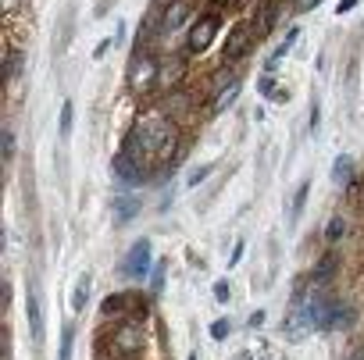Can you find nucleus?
<instances>
[{
    "instance_id": "obj_4",
    "label": "nucleus",
    "mask_w": 364,
    "mask_h": 360,
    "mask_svg": "<svg viewBox=\"0 0 364 360\" xmlns=\"http://www.w3.org/2000/svg\"><path fill=\"white\" fill-rule=\"evenodd\" d=\"M122 271H125L129 278H146V271H150V239H139V243L125 253Z\"/></svg>"
},
{
    "instance_id": "obj_12",
    "label": "nucleus",
    "mask_w": 364,
    "mask_h": 360,
    "mask_svg": "<svg viewBox=\"0 0 364 360\" xmlns=\"http://www.w3.org/2000/svg\"><path fill=\"white\" fill-rule=\"evenodd\" d=\"M18 68H22V54L11 47V50H8V58H4V72H8V79H15V75H18Z\"/></svg>"
},
{
    "instance_id": "obj_24",
    "label": "nucleus",
    "mask_w": 364,
    "mask_h": 360,
    "mask_svg": "<svg viewBox=\"0 0 364 360\" xmlns=\"http://www.w3.org/2000/svg\"><path fill=\"white\" fill-rule=\"evenodd\" d=\"M321 0H296V11H311V8H318Z\"/></svg>"
},
{
    "instance_id": "obj_10",
    "label": "nucleus",
    "mask_w": 364,
    "mask_h": 360,
    "mask_svg": "<svg viewBox=\"0 0 364 360\" xmlns=\"http://www.w3.org/2000/svg\"><path fill=\"white\" fill-rule=\"evenodd\" d=\"M136 214H139V204H136L132 197H122V200L114 204V222H118V225H129Z\"/></svg>"
},
{
    "instance_id": "obj_21",
    "label": "nucleus",
    "mask_w": 364,
    "mask_h": 360,
    "mask_svg": "<svg viewBox=\"0 0 364 360\" xmlns=\"http://www.w3.org/2000/svg\"><path fill=\"white\" fill-rule=\"evenodd\" d=\"M304 200H307V182H304V186L296 190V197H293V214H296V211L304 207Z\"/></svg>"
},
{
    "instance_id": "obj_7",
    "label": "nucleus",
    "mask_w": 364,
    "mask_h": 360,
    "mask_svg": "<svg viewBox=\"0 0 364 360\" xmlns=\"http://www.w3.org/2000/svg\"><path fill=\"white\" fill-rule=\"evenodd\" d=\"M190 0H175V4H168L164 8V15H161V33H175L182 22H186L190 18Z\"/></svg>"
},
{
    "instance_id": "obj_23",
    "label": "nucleus",
    "mask_w": 364,
    "mask_h": 360,
    "mask_svg": "<svg viewBox=\"0 0 364 360\" xmlns=\"http://www.w3.org/2000/svg\"><path fill=\"white\" fill-rule=\"evenodd\" d=\"M22 11V0H4V15H18Z\"/></svg>"
},
{
    "instance_id": "obj_5",
    "label": "nucleus",
    "mask_w": 364,
    "mask_h": 360,
    "mask_svg": "<svg viewBox=\"0 0 364 360\" xmlns=\"http://www.w3.org/2000/svg\"><path fill=\"white\" fill-rule=\"evenodd\" d=\"M254 26L250 22H240L232 33H229V40H225V61H240L247 50H250V43H254Z\"/></svg>"
},
{
    "instance_id": "obj_14",
    "label": "nucleus",
    "mask_w": 364,
    "mask_h": 360,
    "mask_svg": "<svg viewBox=\"0 0 364 360\" xmlns=\"http://www.w3.org/2000/svg\"><path fill=\"white\" fill-rule=\"evenodd\" d=\"M343 178H350V157H339V160L332 164V182L343 186Z\"/></svg>"
},
{
    "instance_id": "obj_27",
    "label": "nucleus",
    "mask_w": 364,
    "mask_h": 360,
    "mask_svg": "<svg viewBox=\"0 0 364 360\" xmlns=\"http://www.w3.org/2000/svg\"><path fill=\"white\" fill-rule=\"evenodd\" d=\"M261 324H264V310H257V314L250 317V328H261Z\"/></svg>"
},
{
    "instance_id": "obj_8",
    "label": "nucleus",
    "mask_w": 364,
    "mask_h": 360,
    "mask_svg": "<svg viewBox=\"0 0 364 360\" xmlns=\"http://www.w3.org/2000/svg\"><path fill=\"white\" fill-rule=\"evenodd\" d=\"M26 314H29V332H33V339L40 342V339H43V307H40V293H36V285H29Z\"/></svg>"
},
{
    "instance_id": "obj_6",
    "label": "nucleus",
    "mask_w": 364,
    "mask_h": 360,
    "mask_svg": "<svg viewBox=\"0 0 364 360\" xmlns=\"http://www.w3.org/2000/svg\"><path fill=\"white\" fill-rule=\"evenodd\" d=\"M114 175H118V182H125V186H139L143 178H146V171H143L129 153H122V150H118V157H114Z\"/></svg>"
},
{
    "instance_id": "obj_26",
    "label": "nucleus",
    "mask_w": 364,
    "mask_h": 360,
    "mask_svg": "<svg viewBox=\"0 0 364 360\" xmlns=\"http://www.w3.org/2000/svg\"><path fill=\"white\" fill-rule=\"evenodd\" d=\"M272 89H275V82H272V75H264L261 79V93H272Z\"/></svg>"
},
{
    "instance_id": "obj_25",
    "label": "nucleus",
    "mask_w": 364,
    "mask_h": 360,
    "mask_svg": "<svg viewBox=\"0 0 364 360\" xmlns=\"http://www.w3.org/2000/svg\"><path fill=\"white\" fill-rule=\"evenodd\" d=\"M350 8H357V0H339V8H336V11H339V15H346Z\"/></svg>"
},
{
    "instance_id": "obj_17",
    "label": "nucleus",
    "mask_w": 364,
    "mask_h": 360,
    "mask_svg": "<svg viewBox=\"0 0 364 360\" xmlns=\"http://www.w3.org/2000/svg\"><path fill=\"white\" fill-rule=\"evenodd\" d=\"M0 146H4V157L15 153V132H11V129H4V136H0Z\"/></svg>"
},
{
    "instance_id": "obj_20",
    "label": "nucleus",
    "mask_w": 364,
    "mask_h": 360,
    "mask_svg": "<svg viewBox=\"0 0 364 360\" xmlns=\"http://www.w3.org/2000/svg\"><path fill=\"white\" fill-rule=\"evenodd\" d=\"M211 335H215V339H225V335H229V321H225V317L215 321V324H211Z\"/></svg>"
},
{
    "instance_id": "obj_22",
    "label": "nucleus",
    "mask_w": 364,
    "mask_h": 360,
    "mask_svg": "<svg viewBox=\"0 0 364 360\" xmlns=\"http://www.w3.org/2000/svg\"><path fill=\"white\" fill-rule=\"evenodd\" d=\"M215 296L225 303V300H229V282H215Z\"/></svg>"
},
{
    "instance_id": "obj_13",
    "label": "nucleus",
    "mask_w": 364,
    "mask_h": 360,
    "mask_svg": "<svg viewBox=\"0 0 364 360\" xmlns=\"http://www.w3.org/2000/svg\"><path fill=\"white\" fill-rule=\"evenodd\" d=\"M72 118H75V104H72V100H65V104H61V136H68V132H72Z\"/></svg>"
},
{
    "instance_id": "obj_18",
    "label": "nucleus",
    "mask_w": 364,
    "mask_h": 360,
    "mask_svg": "<svg viewBox=\"0 0 364 360\" xmlns=\"http://www.w3.org/2000/svg\"><path fill=\"white\" fill-rule=\"evenodd\" d=\"M343 229H346V222H343V218H332V222H328V239L336 243V239L343 236Z\"/></svg>"
},
{
    "instance_id": "obj_1",
    "label": "nucleus",
    "mask_w": 364,
    "mask_h": 360,
    "mask_svg": "<svg viewBox=\"0 0 364 360\" xmlns=\"http://www.w3.org/2000/svg\"><path fill=\"white\" fill-rule=\"evenodd\" d=\"M175 146H178V125L164 114V111H146L136 118V125L129 129L125 143H122V153H129L143 171L150 168H161L175 157Z\"/></svg>"
},
{
    "instance_id": "obj_9",
    "label": "nucleus",
    "mask_w": 364,
    "mask_h": 360,
    "mask_svg": "<svg viewBox=\"0 0 364 360\" xmlns=\"http://www.w3.org/2000/svg\"><path fill=\"white\" fill-rule=\"evenodd\" d=\"M90 289H93V275H90V271H82V275L75 278V289H72V310H82V307H86Z\"/></svg>"
},
{
    "instance_id": "obj_29",
    "label": "nucleus",
    "mask_w": 364,
    "mask_h": 360,
    "mask_svg": "<svg viewBox=\"0 0 364 360\" xmlns=\"http://www.w3.org/2000/svg\"><path fill=\"white\" fill-rule=\"evenodd\" d=\"M190 360H197V356H190Z\"/></svg>"
},
{
    "instance_id": "obj_15",
    "label": "nucleus",
    "mask_w": 364,
    "mask_h": 360,
    "mask_svg": "<svg viewBox=\"0 0 364 360\" xmlns=\"http://www.w3.org/2000/svg\"><path fill=\"white\" fill-rule=\"evenodd\" d=\"M72 339H75V332H72V328H65V335H61V353H58V360H72Z\"/></svg>"
},
{
    "instance_id": "obj_19",
    "label": "nucleus",
    "mask_w": 364,
    "mask_h": 360,
    "mask_svg": "<svg viewBox=\"0 0 364 360\" xmlns=\"http://www.w3.org/2000/svg\"><path fill=\"white\" fill-rule=\"evenodd\" d=\"M161 285H164V264H157L154 268V278H150V289L154 293H161Z\"/></svg>"
},
{
    "instance_id": "obj_16",
    "label": "nucleus",
    "mask_w": 364,
    "mask_h": 360,
    "mask_svg": "<svg viewBox=\"0 0 364 360\" xmlns=\"http://www.w3.org/2000/svg\"><path fill=\"white\" fill-rule=\"evenodd\" d=\"M208 175H211V164H204V168H193V171H190V178H186V186H200Z\"/></svg>"
},
{
    "instance_id": "obj_2",
    "label": "nucleus",
    "mask_w": 364,
    "mask_h": 360,
    "mask_svg": "<svg viewBox=\"0 0 364 360\" xmlns=\"http://www.w3.org/2000/svg\"><path fill=\"white\" fill-rule=\"evenodd\" d=\"M154 82H157V61H154V54L139 50L132 58V65H129V89L132 93H146Z\"/></svg>"
},
{
    "instance_id": "obj_3",
    "label": "nucleus",
    "mask_w": 364,
    "mask_h": 360,
    "mask_svg": "<svg viewBox=\"0 0 364 360\" xmlns=\"http://www.w3.org/2000/svg\"><path fill=\"white\" fill-rule=\"evenodd\" d=\"M218 26H222V18H218L215 11H211V15H204V18L190 29V50H193V54H204V50L211 47V40H215Z\"/></svg>"
},
{
    "instance_id": "obj_11",
    "label": "nucleus",
    "mask_w": 364,
    "mask_h": 360,
    "mask_svg": "<svg viewBox=\"0 0 364 360\" xmlns=\"http://www.w3.org/2000/svg\"><path fill=\"white\" fill-rule=\"evenodd\" d=\"M236 93H240V82L232 79L229 86H222V93H218V100H215V111H225V107L236 100Z\"/></svg>"
},
{
    "instance_id": "obj_28",
    "label": "nucleus",
    "mask_w": 364,
    "mask_h": 360,
    "mask_svg": "<svg viewBox=\"0 0 364 360\" xmlns=\"http://www.w3.org/2000/svg\"><path fill=\"white\" fill-rule=\"evenodd\" d=\"M208 4H211V8H225V4H229V0H208Z\"/></svg>"
}]
</instances>
